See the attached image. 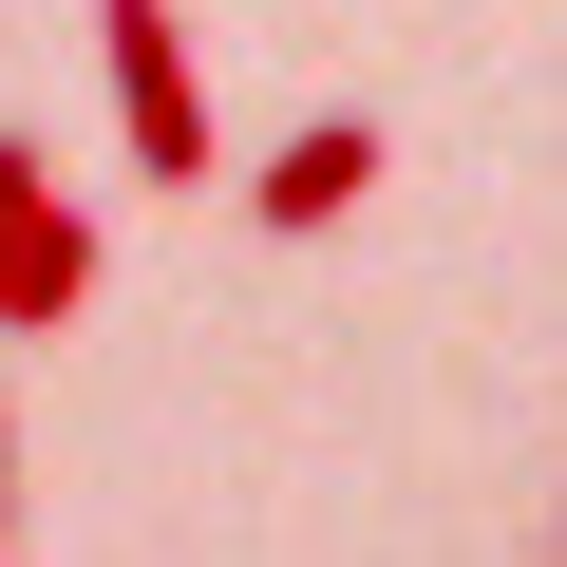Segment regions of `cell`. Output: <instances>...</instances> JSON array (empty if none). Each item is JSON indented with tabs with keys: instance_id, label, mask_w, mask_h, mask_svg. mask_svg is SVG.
Instances as JSON below:
<instances>
[{
	"instance_id": "cell-1",
	"label": "cell",
	"mask_w": 567,
	"mask_h": 567,
	"mask_svg": "<svg viewBox=\"0 0 567 567\" xmlns=\"http://www.w3.org/2000/svg\"><path fill=\"white\" fill-rule=\"evenodd\" d=\"M95 58H114V133L152 189H208V76L171 39V0H95Z\"/></svg>"
},
{
	"instance_id": "cell-2",
	"label": "cell",
	"mask_w": 567,
	"mask_h": 567,
	"mask_svg": "<svg viewBox=\"0 0 567 567\" xmlns=\"http://www.w3.org/2000/svg\"><path fill=\"white\" fill-rule=\"evenodd\" d=\"M379 171H398V152H379V114H303V133L246 171V227H341Z\"/></svg>"
},
{
	"instance_id": "cell-3",
	"label": "cell",
	"mask_w": 567,
	"mask_h": 567,
	"mask_svg": "<svg viewBox=\"0 0 567 567\" xmlns=\"http://www.w3.org/2000/svg\"><path fill=\"white\" fill-rule=\"evenodd\" d=\"M76 303H95V208H76V189H39L20 227H0V322H20V341H58Z\"/></svg>"
},
{
	"instance_id": "cell-4",
	"label": "cell",
	"mask_w": 567,
	"mask_h": 567,
	"mask_svg": "<svg viewBox=\"0 0 567 567\" xmlns=\"http://www.w3.org/2000/svg\"><path fill=\"white\" fill-rule=\"evenodd\" d=\"M39 189H58V152H39V133H0V227H20Z\"/></svg>"
},
{
	"instance_id": "cell-5",
	"label": "cell",
	"mask_w": 567,
	"mask_h": 567,
	"mask_svg": "<svg viewBox=\"0 0 567 567\" xmlns=\"http://www.w3.org/2000/svg\"><path fill=\"white\" fill-rule=\"evenodd\" d=\"M0 548H20V435H0Z\"/></svg>"
}]
</instances>
